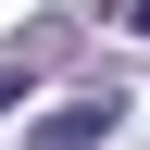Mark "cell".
Segmentation results:
<instances>
[{
	"label": "cell",
	"mask_w": 150,
	"mask_h": 150,
	"mask_svg": "<svg viewBox=\"0 0 150 150\" xmlns=\"http://www.w3.org/2000/svg\"><path fill=\"white\" fill-rule=\"evenodd\" d=\"M112 125H125V100H112V88H88V100H50V112H38V138H112Z\"/></svg>",
	"instance_id": "obj_1"
},
{
	"label": "cell",
	"mask_w": 150,
	"mask_h": 150,
	"mask_svg": "<svg viewBox=\"0 0 150 150\" xmlns=\"http://www.w3.org/2000/svg\"><path fill=\"white\" fill-rule=\"evenodd\" d=\"M38 50H50V38H38ZM25 50V63H38ZM25 63H0V112H25Z\"/></svg>",
	"instance_id": "obj_2"
}]
</instances>
